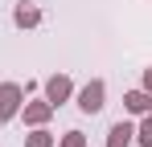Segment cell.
<instances>
[{
    "instance_id": "1",
    "label": "cell",
    "mask_w": 152,
    "mask_h": 147,
    "mask_svg": "<svg viewBox=\"0 0 152 147\" xmlns=\"http://www.w3.org/2000/svg\"><path fill=\"white\" fill-rule=\"evenodd\" d=\"M74 106L82 115H99L103 106H107V82L103 78H91L86 86H78L74 90Z\"/></svg>"
},
{
    "instance_id": "2",
    "label": "cell",
    "mask_w": 152,
    "mask_h": 147,
    "mask_svg": "<svg viewBox=\"0 0 152 147\" xmlns=\"http://www.w3.org/2000/svg\"><path fill=\"white\" fill-rule=\"evenodd\" d=\"M25 106V86L21 82H0V122H12Z\"/></svg>"
},
{
    "instance_id": "3",
    "label": "cell",
    "mask_w": 152,
    "mask_h": 147,
    "mask_svg": "<svg viewBox=\"0 0 152 147\" xmlns=\"http://www.w3.org/2000/svg\"><path fill=\"white\" fill-rule=\"evenodd\" d=\"M41 90H45V98H50L53 110H58L62 102H70V98H74V78H70V74H50Z\"/></svg>"
},
{
    "instance_id": "4",
    "label": "cell",
    "mask_w": 152,
    "mask_h": 147,
    "mask_svg": "<svg viewBox=\"0 0 152 147\" xmlns=\"http://www.w3.org/2000/svg\"><path fill=\"white\" fill-rule=\"evenodd\" d=\"M21 119H25V127H45L53 119V102L50 98H33V102L21 106Z\"/></svg>"
},
{
    "instance_id": "5",
    "label": "cell",
    "mask_w": 152,
    "mask_h": 147,
    "mask_svg": "<svg viewBox=\"0 0 152 147\" xmlns=\"http://www.w3.org/2000/svg\"><path fill=\"white\" fill-rule=\"evenodd\" d=\"M132 143H136V122H132V119L111 122V131H107V147H132Z\"/></svg>"
},
{
    "instance_id": "6",
    "label": "cell",
    "mask_w": 152,
    "mask_h": 147,
    "mask_svg": "<svg viewBox=\"0 0 152 147\" xmlns=\"http://www.w3.org/2000/svg\"><path fill=\"white\" fill-rule=\"evenodd\" d=\"M12 24H17V29H37V24H41V8H37L33 0H21V4L12 8Z\"/></svg>"
},
{
    "instance_id": "7",
    "label": "cell",
    "mask_w": 152,
    "mask_h": 147,
    "mask_svg": "<svg viewBox=\"0 0 152 147\" xmlns=\"http://www.w3.org/2000/svg\"><path fill=\"white\" fill-rule=\"evenodd\" d=\"M124 110H127V115H136V119L148 115V110H152V94L144 90V86H140V90H127V94H124Z\"/></svg>"
},
{
    "instance_id": "8",
    "label": "cell",
    "mask_w": 152,
    "mask_h": 147,
    "mask_svg": "<svg viewBox=\"0 0 152 147\" xmlns=\"http://www.w3.org/2000/svg\"><path fill=\"white\" fill-rule=\"evenodd\" d=\"M53 143H58V135H53L50 127H33L25 135V147H53Z\"/></svg>"
},
{
    "instance_id": "9",
    "label": "cell",
    "mask_w": 152,
    "mask_h": 147,
    "mask_svg": "<svg viewBox=\"0 0 152 147\" xmlns=\"http://www.w3.org/2000/svg\"><path fill=\"white\" fill-rule=\"evenodd\" d=\"M136 143H140V147H152V110L140 115V122H136Z\"/></svg>"
},
{
    "instance_id": "10",
    "label": "cell",
    "mask_w": 152,
    "mask_h": 147,
    "mask_svg": "<svg viewBox=\"0 0 152 147\" xmlns=\"http://www.w3.org/2000/svg\"><path fill=\"white\" fill-rule=\"evenodd\" d=\"M53 147H86V135H82V131H66Z\"/></svg>"
},
{
    "instance_id": "11",
    "label": "cell",
    "mask_w": 152,
    "mask_h": 147,
    "mask_svg": "<svg viewBox=\"0 0 152 147\" xmlns=\"http://www.w3.org/2000/svg\"><path fill=\"white\" fill-rule=\"evenodd\" d=\"M140 86H144V90H148V94H152V66H148V70H144V82H140Z\"/></svg>"
}]
</instances>
